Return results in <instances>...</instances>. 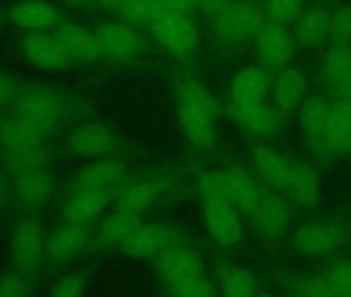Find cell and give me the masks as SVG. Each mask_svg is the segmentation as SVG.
<instances>
[{
	"label": "cell",
	"mask_w": 351,
	"mask_h": 297,
	"mask_svg": "<svg viewBox=\"0 0 351 297\" xmlns=\"http://www.w3.org/2000/svg\"><path fill=\"white\" fill-rule=\"evenodd\" d=\"M213 31L232 44H244L258 38L267 23V13L263 7L250 0H230V3L211 15Z\"/></svg>",
	"instance_id": "obj_1"
},
{
	"label": "cell",
	"mask_w": 351,
	"mask_h": 297,
	"mask_svg": "<svg viewBox=\"0 0 351 297\" xmlns=\"http://www.w3.org/2000/svg\"><path fill=\"white\" fill-rule=\"evenodd\" d=\"M155 42L171 56L186 60L199 46V29L191 15L163 11L151 27Z\"/></svg>",
	"instance_id": "obj_2"
},
{
	"label": "cell",
	"mask_w": 351,
	"mask_h": 297,
	"mask_svg": "<svg viewBox=\"0 0 351 297\" xmlns=\"http://www.w3.org/2000/svg\"><path fill=\"white\" fill-rule=\"evenodd\" d=\"M300 122L316 157L328 159L337 155L332 138V109L326 99L308 95L300 107Z\"/></svg>",
	"instance_id": "obj_3"
},
{
	"label": "cell",
	"mask_w": 351,
	"mask_h": 297,
	"mask_svg": "<svg viewBox=\"0 0 351 297\" xmlns=\"http://www.w3.org/2000/svg\"><path fill=\"white\" fill-rule=\"evenodd\" d=\"M9 252L17 270L34 274L46 256V235L42 225L32 217L19 219L9 237Z\"/></svg>",
	"instance_id": "obj_4"
},
{
	"label": "cell",
	"mask_w": 351,
	"mask_h": 297,
	"mask_svg": "<svg viewBox=\"0 0 351 297\" xmlns=\"http://www.w3.org/2000/svg\"><path fill=\"white\" fill-rule=\"evenodd\" d=\"M17 114L25 118L46 138L60 122L62 101L52 89L44 85L27 87L17 99Z\"/></svg>",
	"instance_id": "obj_5"
},
{
	"label": "cell",
	"mask_w": 351,
	"mask_h": 297,
	"mask_svg": "<svg viewBox=\"0 0 351 297\" xmlns=\"http://www.w3.org/2000/svg\"><path fill=\"white\" fill-rule=\"evenodd\" d=\"M203 223L209 237L219 246H236L242 240L244 225L242 213L236 205L228 201H205L203 203Z\"/></svg>",
	"instance_id": "obj_6"
},
{
	"label": "cell",
	"mask_w": 351,
	"mask_h": 297,
	"mask_svg": "<svg viewBox=\"0 0 351 297\" xmlns=\"http://www.w3.org/2000/svg\"><path fill=\"white\" fill-rule=\"evenodd\" d=\"M256 42V54L261 60V66L269 68V70H283L287 68V64L293 58L295 52V36L277 23L267 21L265 27L261 29Z\"/></svg>",
	"instance_id": "obj_7"
},
{
	"label": "cell",
	"mask_w": 351,
	"mask_h": 297,
	"mask_svg": "<svg viewBox=\"0 0 351 297\" xmlns=\"http://www.w3.org/2000/svg\"><path fill=\"white\" fill-rule=\"evenodd\" d=\"M345 229L332 221H310L304 223L295 235L293 244L304 256H324L339 250L345 244Z\"/></svg>",
	"instance_id": "obj_8"
},
{
	"label": "cell",
	"mask_w": 351,
	"mask_h": 297,
	"mask_svg": "<svg viewBox=\"0 0 351 297\" xmlns=\"http://www.w3.org/2000/svg\"><path fill=\"white\" fill-rule=\"evenodd\" d=\"M180 242V233L163 223H143L120 248L128 258L145 260L159 256L165 248Z\"/></svg>",
	"instance_id": "obj_9"
},
{
	"label": "cell",
	"mask_w": 351,
	"mask_h": 297,
	"mask_svg": "<svg viewBox=\"0 0 351 297\" xmlns=\"http://www.w3.org/2000/svg\"><path fill=\"white\" fill-rule=\"evenodd\" d=\"M95 38L101 50V56H108L112 60H130L134 58L145 42L136 27L124 23V21H110L95 29Z\"/></svg>",
	"instance_id": "obj_10"
},
{
	"label": "cell",
	"mask_w": 351,
	"mask_h": 297,
	"mask_svg": "<svg viewBox=\"0 0 351 297\" xmlns=\"http://www.w3.org/2000/svg\"><path fill=\"white\" fill-rule=\"evenodd\" d=\"M73 153L85 159H106L116 151V134L101 122H85L71 132Z\"/></svg>",
	"instance_id": "obj_11"
},
{
	"label": "cell",
	"mask_w": 351,
	"mask_h": 297,
	"mask_svg": "<svg viewBox=\"0 0 351 297\" xmlns=\"http://www.w3.org/2000/svg\"><path fill=\"white\" fill-rule=\"evenodd\" d=\"M155 270L161 276V281L171 285L173 281L184 279V276L205 274V264H203V258L191 246L180 242V244H173V246L165 248L157 256Z\"/></svg>",
	"instance_id": "obj_12"
},
{
	"label": "cell",
	"mask_w": 351,
	"mask_h": 297,
	"mask_svg": "<svg viewBox=\"0 0 351 297\" xmlns=\"http://www.w3.org/2000/svg\"><path fill=\"white\" fill-rule=\"evenodd\" d=\"M273 79L275 77L265 66H248L240 70L232 81V105L242 107L267 101L271 97Z\"/></svg>",
	"instance_id": "obj_13"
},
{
	"label": "cell",
	"mask_w": 351,
	"mask_h": 297,
	"mask_svg": "<svg viewBox=\"0 0 351 297\" xmlns=\"http://www.w3.org/2000/svg\"><path fill=\"white\" fill-rule=\"evenodd\" d=\"M320 75L335 97L351 99V46L330 44L322 58Z\"/></svg>",
	"instance_id": "obj_14"
},
{
	"label": "cell",
	"mask_w": 351,
	"mask_h": 297,
	"mask_svg": "<svg viewBox=\"0 0 351 297\" xmlns=\"http://www.w3.org/2000/svg\"><path fill=\"white\" fill-rule=\"evenodd\" d=\"M21 50L25 58L42 70H58L69 64V56L62 50L56 36H48L44 31H32L25 34L21 40Z\"/></svg>",
	"instance_id": "obj_15"
},
{
	"label": "cell",
	"mask_w": 351,
	"mask_h": 297,
	"mask_svg": "<svg viewBox=\"0 0 351 297\" xmlns=\"http://www.w3.org/2000/svg\"><path fill=\"white\" fill-rule=\"evenodd\" d=\"M13 196L17 203L25 207L42 205L46 203L56 188L54 174L48 168H36V170H23L13 176Z\"/></svg>",
	"instance_id": "obj_16"
},
{
	"label": "cell",
	"mask_w": 351,
	"mask_h": 297,
	"mask_svg": "<svg viewBox=\"0 0 351 297\" xmlns=\"http://www.w3.org/2000/svg\"><path fill=\"white\" fill-rule=\"evenodd\" d=\"M308 97V79L300 68L287 66L279 70L273 79L271 103L277 105L283 114L295 112Z\"/></svg>",
	"instance_id": "obj_17"
},
{
	"label": "cell",
	"mask_w": 351,
	"mask_h": 297,
	"mask_svg": "<svg viewBox=\"0 0 351 297\" xmlns=\"http://www.w3.org/2000/svg\"><path fill=\"white\" fill-rule=\"evenodd\" d=\"M11 21L25 29L27 34L32 31H50L60 23V13L54 5L46 3V0H23L11 7L9 11Z\"/></svg>",
	"instance_id": "obj_18"
},
{
	"label": "cell",
	"mask_w": 351,
	"mask_h": 297,
	"mask_svg": "<svg viewBox=\"0 0 351 297\" xmlns=\"http://www.w3.org/2000/svg\"><path fill=\"white\" fill-rule=\"evenodd\" d=\"M165 190V182L157 178H138L120 186L114 203L118 211L128 213H143L147 211Z\"/></svg>",
	"instance_id": "obj_19"
},
{
	"label": "cell",
	"mask_w": 351,
	"mask_h": 297,
	"mask_svg": "<svg viewBox=\"0 0 351 297\" xmlns=\"http://www.w3.org/2000/svg\"><path fill=\"white\" fill-rule=\"evenodd\" d=\"M126 178V166L118 159H95L93 164L85 166L77 180L75 188L79 190H104L110 192L112 188L120 186Z\"/></svg>",
	"instance_id": "obj_20"
},
{
	"label": "cell",
	"mask_w": 351,
	"mask_h": 297,
	"mask_svg": "<svg viewBox=\"0 0 351 297\" xmlns=\"http://www.w3.org/2000/svg\"><path fill=\"white\" fill-rule=\"evenodd\" d=\"M232 118L248 132L256 134V136H271L277 132V128L281 126L283 120V112L269 103H254V105H242V107H234L232 105Z\"/></svg>",
	"instance_id": "obj_21"
},
{
	"label": "cell",
	"mask_w": 351,
	"mask_h": 297,
	"mask_svg": "<svg viewBox=\"0 0 351 297\" xmlns=\"http://www.w3.org/2000/svg\"><path fill=\"white\" fill-rule=\"evenodd\" d=\"M89 242V225L64 221L46 237V256L50 260H69Z\"/></svg>",
	"instance_id": "obj_22"
},
{
	"label": "cell",
	"mask_w": 351,
	"mask_h": 297,
	"mask_svg": "<svg viewBox=\"0 0 351 297\" xmlns=\"http://www.w3.org/2000/svg\"><path fill=\"white\" fill-rule=\"evenodd\" d=\"M108 205H110V192L75 188V192L69 196V201L62 207V217L64 221L71 223L89 225L95 219H99V215L108 209Z\"/></svg>",
	"instance_id": "obj_23"
},
{
	"label": "cell",
	"mask_w": 351,
	"mask_h": 297,
	"mask_svg": "<svg viewBox=\"0 0 351 297\" xmlns=\"http://www.w3.org/2000/svg\"><path fill=\"white\" fill-rule=\"evenodd\" d=\"M283 194L298 207H304V209L316 207L320 198V184H318L316 172L302 162H293Z\"/></svg>",
	"instance_id": "obj_24"
},
{
	"label": "cell",
	"mask_w": 351,
	"mask_h": 297,
	"mask_svg": "<svg viewBox=\"0 0 351 297\" xmlns=\"http://www.w3.org/2000/svg\"><path fill=\"white\" fill-rule=\"evenodd\" d=\"M291 159L283 157L281 153H277L275 148L271 146H265L261 144L256 151H254V168L261 176V180L277 190V192H285V186H287V180H289V174H291Z\"/></svg>",
	"instance_id": "obj_25"
},
{
	"label": "cell",
	"mask_w": 351,
	"mask_h": 297,
	"mask_svg": "<svg viewBox=\"0 0 351 297\" xmlns=\"http://www.w3.org/2000/svg\"><path fill=\"white\" fill-rule=\"evenodd\" d=\"M293 36L295 42L306 48L324 46L330 40V13L320 7L304 9L293 25Z\"/></svg>",
	"instance_id": "obj_26"
},
{
	"label": "cell",
	"mask_w": 351,
	"mask_h": 297,
	"mask_svg": "<svg viewBox=\"0 0 351 297\" xmlns=\"http://www.w3.org/2000/svg\"><path fill=\"white\" fill-rule=\"evenodd\" d=\"M252 217L265 235L281 237L289 229L291 211H289L287 201H283L281 196H277L273 192H265V196H263V201H261V205Z\"/></svg>",
	"instance_id": "obj_27"
},
{
	"label": "cell",
	"mask_w": 351,
	"mask_h": 297,
	"mask_svg": "<svg viewBox=\"0 0 351 297\" xmlns=\"http://www.w3.org/2000/svg\"><path fill=\"white\" fill-rule=\"evenodd\" d=\"M56 40L71 60L91 62L101 56L95 31H89L81 25H62L56 31Z\"/></svg>",
	"instance_id": "obj_28"
},
{
	"label": "cell",
	"mask_w": 351,
	"mask_h": 297,
	"mask_svg": "<svg viewBox=\"0 0 351 297\" xmlns=\"http://www.w3.org/2000/svg\"><path fill=\"white\" fill-rule=\"evenodd\" d=\"M178 122L191 144L197 148H211L215 142V118L207 112L178 105Z\"/></svg>",
	"instance_id": "obj_29"
},
{
	"label": "cell",
	"mask_w": 351,
	"mask_h": 297,
	"mask_svg": "<svg viewBox=\"0 0 351 297\" xmlns=\"http://www.w3.org/2000/svg\"><path fill=\"white\" fill-rule=\"evenodd\" d=\"M173 93H176V99H178V105L207 112L213 118L219 116V105H217L215 97L211 95V91L203 83H199L197 79H193V77H186V75L176 77V81H173Z\"/></svg>",
	"instance_id": "obj_30"
},
{
	"label": "cell",
	"mask_w": 351,
	"mask_h": 297,
	"mask_svg": "<svg viewBox=\"0 0 351 297\" xmlns=\"http://www.w3.org/2000/svg\"><path fill=\"white\" fill-rule=\"evenodd\" d=\"M230 174H232V201H234V205L240 209V213L252 217L267 190L256 182V178L250 172H246L242 168H230Z\"/></svg>",
	"instance_id": "obj_31"
},
{
	"label": "cell",
	"mask_w": 351,
	"mask_h": 297,
	"mask_svg": "<svg viewBox=\"0 0 351 297\" xmlns=\"http://www.w3.org/2000/svg\"><path fill=\"white\" fill-rule=\"evenodd\" d=\"M44 136L19 114L0 120V146L5 151H19L34 144H40Z\"/></svg>",
	"instance_id": "obj_32"
},
{
	"label": "cell",
	"mask_w": 351,
	"mask_h": 297,
	"mask_svg": "<svg viewBox=\"0 0 351 297\" xmlns=\"http://www.w3.org/2000/svg\"><path fill=\"white\" fill-rule=\"evenodd\" d=\"M143 225V219L138 213L128 211H114L101 221L99 227V240L108 246H122L138 227Z\"/></svg>",
	"instance_id": "obj_33"
},
{
	"label": "cell",
	"mask_w": 351,
	"mask_h": 297,
	"mask_svg": "<svg viewBox=\"0 0 351 297\" xmlns=\"http://www.w3.org/2000/svg\"><path fill=\"white\" fill-rule=\"evenodd\" d=\"M161 13L163 7L159 5V0H124L118 9L122 21L136 29H151Z\"/></svg>",
	"instance_id": "obj_34"
},
{
	"label": "cell",
	"mask_w": 351,
	"mask_h": 297,
	"mask_svg": "<svg viewBox=\"0 0 351 297\" xmlns=\"http://www.w3.org/2000/svg\"><path fill=\"white\" fill-rule=\"evenodd\" d=\"M332 109V138L337 155L351 153V99L337 97L330 103Z\"/></svg>",
	"instance_id": "obj_35"
},
{
	"label": "cell",
	"mask_w": 351,
	"mask_h": 297,
	"mask_svg": "<svg viewBox=\"0 0 351 297\" xmlns=\"http://www.w3.org/2000/svg\"><path fill=\"white\" fill-rule=\"evenodd\" d=\"M199 194L205 201H232V174L228 170H211L199 182Z\"/></svg>",
	"instance_id": "obj_36"
},
{
	"label": "cell",
	"mask_w": 351,
	"mask_h": 297,
	"mask_svg": "<svg viewBox=\"0 0 351 297\" xmlns=\"http://www.w3.org/2000/svg\"><path fill=\"white\" fill-rule=\"evenodd\" d=\"M221 289L226 297H256L258 281L246 268H228L221 276Z\"/></svg>",
	"instance_id": "obj_37"
},
{
	"label": "cell",
	"mask_w": 351,
	"mask_h": 297,
	"mask_svg": "<svg viewBox=\"0 0 351 297\" xmlns=\"http://www.w3.org/2000/svg\"><path fill=\"white\" fill-rule=\"evenodd\" d=\"M289 287L298 297H339L328 276L322 274H293Z\"/></svg>",
	"instance_id": "obj_38"
},
{
	"label": "cell",
	"mask_w": 351,
	"mask_h": 297,
	"mask_svg": "<svg viewBox=\"0 0 351 297\" xmlns=\"http://www.w3.org/2000/svg\"><path fill=\"white\" fill-rule=\"evenodd\" d=\"M267 21L289 27L295 25L300 15L304 13V0H267L265 3Z\"/></svg>",
	"instance_id": "obj_39"
},
{
	"label": "cell",
	"mask_w": 351,
	"mask_h": 297,
	"mask_svg": "<svg viewBox=\"0 0 351 297\" xmlns=\"http://www.w3.org/2000/svg\"><path fill=\"white\" fill-rule=\"evenodd\" d=\"M7 164L13 168V172H23V170H36V168H46L48 164V151L46 146L34 144L27 148H19V151H7Z\"/></svg>",
	"instance_id": "obj_40"
},
{
	"label": "cell",
	"mask_w": 351,
	"mask_h": 297,
	"mask_svg": "<svg viewBox=\"0 0 351 297\" xmlns=\"http://www.w3.org/2000/svg\"><path fill=\"white\" fill-rule=\"evenodd\" d=\"M171 293L173 297H213V285L205 274H193V276H184L173 281L171 285Z\"/></svg>",
	"instance_id": "obj_41"
},
{
	"label": "cell",
	"mask_w": 351,
	"mask_h": 297,
	"mask_svg": "<svg viewBox=\"0 0 351 297\" xmlns=\"http://www.w3.org/2000/svg\"><path fill=\"white\" fill-rule=\"evenodd\" d=\"M87 279L81 272H66L50 287L48 297H85Z\"/></svg>",
	"instance_id": "obj_42"
},
{
	"label": "cell",
	"mask_w": 351,
	"mask_h": 297,
	"mask_svg": "<svg viewBox=\"0 0 351 297\" xmlns=\"http://www.w3.org/2000/svg\"><path fill=\"white\" fill-rule=\"evenodd\" d=\"M330 13V42L351 46V7H337Z\"/></svg>",
	"instance_id": "obj_43"
},
{
	"label": "cell",
	"mask_w": 351,
	"mask_h": 297,
	"mask_svg": "<svg viewBox=\"0 0 351 297\" xmlns=\"http://www.w3.org/2000/svg\"><path fill=\"white\" fill-rule=\"evenodd\" d=\"M0 297H29V274L11 270L0 276Z\"/></svg>",
	"instance_id": "obj_44"
},
{
	"label": "cell",
	"mask_w": 351,
	"mask_h": 297,
	"mask_svg": "<svg viewBox=\"0 0 351 297\" xmlns=\"http://www.w3.org/2000/svg\"><path fill=\"white\" fill-rule=\"evenodd\" d=\"M328 281L332 283L339 297H351V262H339L328 270Z\"/></svg>",
	"instance_id": "obj_45"
},
{
	"label": "cell",
	"mask_w": 351,
	"mask_h": 297,
	"mask_svg": "<svg viewBox=\"0 0 351 297\" xmlns=\"http://www.w3.org/2000/svg\"><path fill=\"white\" fill-rule=\"evenodd\" d=\"M19 95H21V87L17 77H13L7 70H0V107L17 101Z\"/></svg>",
	"instance_id": "obj_46"
},
{
	"label": "cell",
	"mask_w": 351,
	"mask_h": 297,
	"mask_svg": "<svg viewBox=\"0 0 351 297\" xmlns=\"http://www.w3.org/2000/svg\"><path fill=\"white\" fill-rule=\"evenodd\" d=\"M159 5L163 7V11H169V13L191 15L197 9V0H159Z\"/></svg>",
	"instance_id": "obj_47"
},
{
	"label": "cell",
	"mask_w": 351,
	"mask_h": 297,
	"mask_svg": "<svg viewBox=\"0 0 351 297\" xmlns=\"http://www.w3.org/2000/svg\"><path fill=\"white\" fill-rule=\"evenodd\" d=\"M230 0H197V7L201 11H205L207 15H215L217 11H221Z\"/></svg>",
	"instance_id": "obj_48"
},
{
	"label": "cell",
	"mask_w": 351,
	"mask_h": 297,
	"mask_svg": "<svg viewBox=\"0 0 351 297\" xmlns=\"http://www.w3.org/2000/svg\"><path fill=\"white\" fill-rule=\"evenodd\" d=\"M11 194H13V186L11 182L7 180V176L0 172V209H5L11 201Z\"/></svg>",
	"instance_id": "obj_49"
},
{
	"label": "cell",
	"mask_w": 351,
	"mask_h": 297,
	"mask_svg": "<svg viewBox=\"0 0 351 297\" xmlns=\"http://www.w3.org/2000/svg\"><path fill=\"white\" fill-rule=\"evenodd\" d=\"M95 3H97L99 7H104V9H110V11H116V13H118V9L122 7L124 0H95Z\"/></svg>",
	"instance_id": "obj_50"
},
{
	"label": "cell",
	"mask_w": 351,
	"mask_h": 297,
	"mask_svg": "<svg viewBox=\"0 0 351 297\" xmlns=\"http://www.w3.org/2000/svg\"><path fill=\"white\" fill-rule=\"evenodd\" d=\"M64 3H69V5H85L87 0H64Z\"/></svg>",
	"instance_id": "obj_51"
},
{
	"label": "cell",
	"mask_w": 351,
	"mask_h": 297,
	"mask_svg": "<svg viewBox=\"0 0 351 297\" xmlns=\"http://www.w3.org/2000/svg\"><path fill=\"white\" fill-rule=\"evenodd\" d=\"M256 297H275V295H269V293H258Z\"/></svg>",
	"instance_id": "obj_52"
},
{
	"label": "cell",
	"mask_w": 351,
	"mask_h": 297,
	"mask_svg": "<svg viewBox=\"0 0 351 297\" xmlns=\"http://www.w3.org/2000/svg\"><path fill=\"white\" fill-rule=\"evenodd\" d=\"M0 25H3V11H0Z\"/></svg>",
	"instance_id": "obj_53"
}]
</instances>
